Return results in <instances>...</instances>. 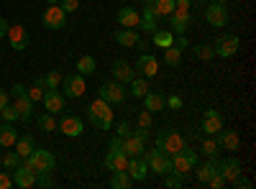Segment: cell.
I'll return each mask as SVG.
<instances>
[{
  "mask_svg": "<svg viewBox=\"0 0 256 189\" xmlns=\"http://www.w3.org/2000/svg\"><path fill=\"white\" fill-rule=\"evenodd\" d=\"M88 118L95 128L100 131H110L113 128V110H110V102H105L102 97L92 100L90 108H88Z\"/></svg>",
  "mask_w": 256,
  "mask_h": 189,
  "instance_id": "cell-1",
  "label": "cell"
},
{
  "mask_svg": "<svg viewBox=\"0 0 256 189\" xmlns=\"http://www.w3.org/2000/svg\"><path fill=\"white\" fill-rule=\"evenodd\" d=\"M34 174H52L54 166H56V159L52 151H44V149H34L31 156H26V164Z\"/></svg>",
  "mask_w": 256,
  "mask_h": 189,
  "instance_id": "cell-2",
  "label": "cell"
},
{
  "mask_svg": "<svg viewBox=\"0 0 256 189\" xmlns=\"http://www.w3.org/2000/svg\"><path fill=\"white\" fill-rule=\"evenodd\" d=\"M146 164H148V172H156L159 177H166L169 172H172V156H166L164 151H144L141 156Z\"/></svg>",
  "mask_w": 256,
  "mask_h": 189,
  "instance_id": "cell-3",
  "label": "cell"
},
{
  "mask_svg": "<svg viewBox=\"0 0 256 189\" xmlns=\"http://www.w3.org/2000/svg\"><path fill=\"white\" fill-rule=\"evenodd\" d=\"M156 149L164 151L166 156H174L177 151L184 149V138H182L177 131H164V133L156 136Z\"/></svg>",
  "mask_w": 256,
  "mask_h": 189,
  "instance_id": "cell-4",
  "label": "cell"
},
{
  "mask_svg": "<svg viewBox=\"0 0 256 189\" xmlns=\"http://www.w3.org/2000/svg\"><path fill=\"white\" fill-rule=\"evenodd\" d=\"M238 49H241V38H238L236 33H223V36L216 38V44H212V51H216V56H223V59L233 56Z\"/></svg>",
  "mask_w": 256,
  "mask_h": 189,
  "instance_id": "cell-5",
  "label": "cell"
},
{
  "mask_svg": "<svg viewBox=\"0 0 256 189\" xmlns=\"http://www.w3.org/2000/svg\"><path fill=\"white\" fill-rule=\"evenodd\" d=\"M195 164H198V154L190 151V149H182L172 156V172L174 174H187V172L195 169Z\"/></svg>",
  "mask_w": 256,
  "mask_h": 189,
  "instance_id": "cell-6",
  "label": "cell"
},
{
  "mask_svg": "<svg viewBox=\"0 0 256 189\" xmlns=\"http://www.w3.org/2000/svg\"><path fill=\"white\" fill-rule=\"evenodd\" d=\"M62 85H64V97H82L84 92H88V85H84V74H70V77H64L62 79Z\"/></svg>",
  "mask_w": 256,
  "mask_h": 189,
  "instance_id": "cell-7",
  "label": "cell"
},
{
  "mask_svg": "<svg viewBox=\"0 0 256 189\" xmlns=\"http://www.w3.org/2000/svg\"><path fill=\"white\" fill-rule=\"evenodd\" d=\"M100 97L105 102H110V105H120L128 97V90L120 85V82H105V85L100 87Z\"/></svg>",
  "mask_w": 256,
  "mask_h": 189,
  "instance_id": "cell-8",
  "label": "cell"
},
{
  "mask_svg": "<svg viewBox=\"0 0 256 189\" xmlns=\"http://www.w3.org/2000/svg\"><path fill=\"white\" fill-rule=\"evenodd\" d=\"M41 20H44L46 28L59 31V28H64V23H67V13L59 8V3H54V5H49V8L44 10V18H41Z\"/></svg>",
  "mask_w": 256,
  "mask_h": 189,
  "instance_id": "cell-9",
  "label": "cell"
},
{
  "mask_svg": "<svg viewBox=\"0 0 256 189\" xmlns=\"http://www.w3.org/2000/svg\"><path fill=\"white\" fill-rule=\"evenodd\" d=\"M205 20L210 26H216V28H226V23H228V10H226V5L223 3H210L208 8H205Z\"/></svg>",
  "mask_w": 256,
  "mask_h": 189,
  "instance_id": "cell-10",
  "label": "cell"
},
{
  "mask_svg": "<svg viewBox=\"0 0 256 189\" xmlns=\"http://www.w3.org/2000/svg\"><path fill=\"white\" fill-rule=\"evenodd\" d=\"M10 177H13V187H20V189H31V187H36V174L28 169V166H24V164H18Z\"/></svg>",
  "mask_w": 256,
  "mask_h": 189,
  "instance_id": "cell-11",
  "label": "cell"
},
{
  "mask_svg": "<svg viewBox=\"0 0 256 189\" xmlns=\"http://www.w3.org/2000/svg\"><path fill=\"white\" fill-rule=\"evenodd\" d=\"M56 128H59L64 136H70V138H77V136L84 133V125H82V120H80L77 115H64V118L59 120Z\"/></svg>",
  "mask_w": 256,
  "mask_h": 189,
  "instance_id": "cell-12",
  "label": "cell"
},
{
  "mask_svg": "<svg viewBox=\"0 0 256 189\" xmlns=\"http://www.w3.org/2000/svg\"><path fill=\"white\" fill-rule=\"evenodd\" d=\"M8 41H10V49H16V51H24L26 46H28V31L24 28V26H8Z\"/></svg>",
  "mask_w": 256,
  "mask_h": 189,
  "instance_id": "cell-13",
  "label": "cell"
},
{
  "mask_svg": "<svg viewBox=\"0 0 256 189\" xmlns=\"http://www.w3.org/2000/svg\"><path fill=\"white\" fill-rule=\"evenodd\" d=\"M120 151L128 156V159H136V156H144V141H138L136 136H120Z\"/></svg>",
  "mask_w": 256,
  "mask_h": 189,
  "instance_id": "cell-14",
  "label": "cell"
},
{
  "mask_svg": "<svg viewBox=\"0 0 256 189\" xmlns=\"http://www.w3.org/2000/svg\"><path fill=\"white\" fill-rule=\"evenodd\" d=\"M220 128H223V115H220V110H216V108L205 110V118H202V131H205L208 136H216Z\"/></svg>",
  "mask_w": 256,
  "mask_h": 189,
  "instance_id": "cell-15",
  "label": "cell"
},
{
  "mask_svg": "<svg viewBox=\"0 0 256 189\" xmlns=\"http://www.w3.org/2000/svg\"><path fill=\"white\" fill-rule=\"evenodd\" d=\"M218 174H220L226 182H233V179H236V177L241 174V161H238L236 156L218 161Z\"/></svg>",
  "mask_w": 256,
  "mask_h": 189,
  "instance_id": "cell-16",
  "label": "cell"
},
{
  "mask_svg": "<svg viewBox=\"0 0 256 189\" xmlns=\"http://www.w3.org/2000/svg\"><path fill=\"white\" fill-rule=\"evenodd\" d=\"M126 172H128V177H131L134 182H144V179L148 177V164H146L141 156H136V159H128Z\"/></svg>",
  "mask_w": 256,
  "mask_h": 189,
  "instance_id": "cell-17",
  "label": "cell"
},
{
  "mask_svg": "<svg viewBox=\"0 0 256 189\" xmlns=\"http://www.w3.org/2000/svg\"><path fill=\"white\" fill-rule=\"evenodd\" d=\"M136 69L141 72V77H156L159 74V61L152 54H141L136 61Z\"/></svg>",
  "mask_w": 256,
  "mask_h": 189,
  "instance_id": "cell-18",
  "label": "cell"
},
{
  "mask_svg": "<svg viewBox=\"0 0 256 189\" xmlns=\"http://www.w3.org/2000/svg\"><path fill=\"white\" fill-rule=\"evenodd\" d=\"M44 108H46V113H52V115L62 113V110H64V95H62L59 90H46V92H44Z\"/></svg>",
  "mask_w": 256,
  "mask_h": 189,
  "instance_id": "cell-19",
  "label": "cell"
},
{
  "mask_svg": "<svg viewBox=\"0 0 256 189\" xmlns=\"http://www.w3.org/2000/svg\"><path fill=\"white\" fill-rule=\"evenodd\" d=\"M136 74H134V69H131V64H128L126 59H118V61H113V79L116 82H120V85H128Z\"/></svg>",
  "mask_w": 256,
  "mask_h": 189,
  "instance_id": "cell-20",
  "label": "cell"
},
{
  "mask_svg": "<svg viewBox=\"0 0 256 189\" xmlns=\"http://www.w3.org/2000/svg\"><path fill=\"white\" fill-rule=\"evenodd\" d=\"M13 108H16V113H18V120H31V115H34V102L28 100L26 92H24V95H16Z\"/></svg>",
  "mask_w": 256,
  "mask_h": 189,
  "instance_id": "cell-21",
  "label": "cell"
},
{
  "mask_svg": "<svg viewBox=\"0 0 256 189\" xmlns=\"http://www.w3.org/2000/svg\"><path fill=\"white\" fill-rule=\"evenodd\" d=\"M105 166H108L110 172H120L128 166V156L120 151V149H110L108 156H105Z\"/></svg>",
  "mask_w": 256,
  "mask_h": 189,
  "instance_id": "cell-22",
  "label": "cell"
},
{
  "mask_svg": "<svg viewBox=\"0 0 256 189\" xmlns=\"http://www.w3.org/2000/svg\"><path fill=\"white\" fill-rule=\"evenodd\" d=\"M138 20H141V15H138V10H134V8H120V10H118V23H120L123 28H136Z\"/></svg>",
  "mask_w": 256,
  "mask_h": 189,
  "instance_id": "cell-23",
  "label": "cell"
},
{
  "mask_svg": "<svg viewBox=\"0 0 256 189\" xmlns=\"http://www.w3.org/2000/svg\"><path fill=\"white\" fill-rule=\"evenodd\" d=\"M220 133V138H218V146H223V149H228V151H238V146H241V138H238V133L236 131H218Z\"/></svg>",
  "mask_w": 256,
  "mask_h": 189,
  "instance_id": "cell-24",
  "label": "cell"
},
{
  "mask_svg": "<svg viewBox=\"0 0 256 189\" xmlns=\"http://www.w3.org/2000/svg\"><path fill=\"white\" fill-rule=\"evenodd\" d=\"M116 41H118L120 46L131 49V46L138 44V33H136L134 28H118V31H116Z\"/></svg>",
  "mask_w": 256,
  "mask_h": 189,
  "instance_id": "cell-25",
  "label": "cell"
},
{
  "mask_svg": "<svg viewBox=\"0 0 256 189\" xmlns=\"http://www.w3.org/2000/svg\"><path fill=\"white\" fill-rule=\"evenodd\" d=\"M144 110H148V113L164 110V97H162L159 92H146V95H144Z\"/></svg>",
  "mask_w": 256,
  "mask_h": 189,
  "instance_id": "cell-26",
  "label": "cell"
},
{
  "mask_svg": "<svg viewBox=\"0 0 256 189\" xmlns=\"http://www.w3.org/2000/svg\"><path fill=\"white\" fill-rule=\"evenodd\" d=\"M36 149L34 146V136H18V141H16V154L20 156V159H26V156H31V151Z\"/></svg>",
  "mask_w": 256,
  "mask_h": 189,
  "instance_id": "cell-27",
  "label": "cell"
},
{
  "mask_svg": "<svg viewBox=\"0 0 256 189\" xmlns=\"http://www.w3.org/2000/svg\"><path fill=\"white\" fill-rule=\"evenodd\" d=\"M16 141H18V133H16L13 125L10 123L0 125V146H3V149H10V146H16Z\"/></svg>",
  "mask_w": 256,
  "mask_h": 189,
  "instance_id": "cell-28",
  "label": "cell"
},
{
  "mask_svg": "<svg viewBox=\"0 0 256 189\" xmlns=\"http://www.w3.org/2000/svg\"><path fill=\"white\" fill-rule=\"evenodd\" d=\"M44 92H46V82H44V77H36V79H34V87H31V90H26V95H28V100H31V102L44 100Z\"/></svg>",
  "mask_w": 256,
  "mask_h": 189,
  "instance_id": "cell-29",
  "label": "cell"
},
{
  "mask_svg": "<svg viewBox=\"0 0 256 189\" xmlns=\"http://www.w3.org/2000/svg\"><path fill=\"white\" fill-rule=\"evenodd\" d=\"M216 174H218V161H208V164H202V166H200V172H198V182H200V184H208Z\"/></svg>",
  "mask_w": 256,
  "mask_h": 189,
  "instance_id": "cell-30",
  "label": "cell"
},
{
  "mask_svg": "<svg viewBox=\"0 0 256 189\" xmlns=\"http://www.w3.org/2000/svg\"><path fill=\"white\" fill-rule=\"evenodd\" d=\"M131 177H128V172L126 169H120V172H113V177H110V187L113 189H128L131 187Z\"/></svg>",
  "mask_w": 256,
  "mask_h": 189,
  "instance_id": "cell-31",
  "label": "cell"
},
{
  "mask_svg": "<svg viewBox=\"0 0 256 189\" xmlns=\"http://www.w3.org/2000/svg\"><path fill=\"white\" fill-rule=\"evenodd\" d=\"M128 85H131V92L134 97H144L146 92H148V82H146V77H134L131 82H128Z\"/></svg>",
  "mask_w": 256,
  "mask_h": 189,
  "instance_id": "cell-32",
  "label": "cell"
},
{
  "mask_svg": "<svg viewBox=\"0 0 256 189\" xmlns=\"http://www.w3.org/2000/svg\"><path fill=\"white\" fill-rule=\"evenodd\" d=\"M95 69H98V64H95V59L90 54H84V56L77 59V72L80 74H92Z\"/></svg>",
  "mask_w": 256,
  "mask_h": 189,
  "instance_id": "cell-33",
  "label": "cell"
},
{
  "mask_svg": "<svg viewBox=\"0 0 256 189\" xmlns=\"http://www.w3.org/2000/svg\"><path fill=\"white\" fill-rule=\"evenodd\" d=\"M152 38H154V44L162 46V49H166V46L174 44V33H172V31H154Z\"/></svg>",
  "mask_w": 256,
  "mask_h": 189,
  "instance_id": "cell-34",
  "label": "cell"
},
{
  "mask_svg": "<svg viewBox=\"0 0 256 189\" xmlns=\"http://www.w3.org/2000/svg\"><path fill=\"white\" fill-rule=\"evenodd\" d=\"M164 61H166L169 67H180V61H182V49H177L174 44L166 46V49H164Z\"/></svg>",
  "mask_w": 256,
  "mask_h": 189,
  "instance_id": "cell-35",
  "label": "cell"
},
{
  "mask_svg": "<svg viewBox=\"0 0 256 189\" xmlns=\"http://www.w3.org/2000/svg\"><path fill=\"white\" fill-rule=\"evenodd\" d=\"M38 128L41 131H46V133H52V131H56V118L52 115V113H44V115H38Z\"/></svg>",
  "mask_w": 256,
  "mask_h": 189,
  "instance_id": "cell-36",
  "label": "cell"
},
{
  "mask_svg": "<svg viewBox=\"0 0 256 189\" xmlns=\"http://www.w3.org/2000/svg\"><path fill=\"white\" fill-rule=\"evenodd\" d=\"M152 5H154L156 15H159V18H164V15H169V13L174 10V0H154Z\"/></svg>",
  "mask_w": 256,
  "mask_h": 189,
  "instance_id": "cell-37",
  "label": "cell"
},
{
  "mask_svg": "<svg viewBox=\"0 0 256 189\" xmlns=\"http://www.w3.org/2000/svg\"><path fill=\"white\" fill-rule=\"evenodd\" d=\"M62 72L59 69H54V72H49L46 77H44V82H46V90H59V85H62Z\"/></svg>",
  "mask_w": 256,
  "mask_h": 189,
  "instance_id": "cell-38",
  "label": "cell"
},
{
  "mask_svg": "<svg viewBox=\"0 0 256 189\" xmlns=\"http://www.w3.org/2000/svg\"><path fill=\"white\" fill-rule=\"evenodd\" d=\"M195 56H198L200 61H210L212 56H216V51H212L210 44H200V46H195Z\"/></svg>",
  "mask_w": 256,
  "mask_h": 189,
  "instance_id": "cell-39",
  "label": "cell"
},
{
  "mask_svg": "<svg viewBox=\"0 0 256 189\" xmlns=\"http://www.w3.org/2000/svg\"><path fill=\"white\" fill-rule=\"evenodd\" d=\"M200 149H202V154H205V156H216L220 146H218V141H216V138H205Z\"/></svg>",
  "mask_w": 256,
  "mask_h": 189,
  "instance_id": "cell-40",
  "label": "cell"
},
{
  "mask_svg": "<svg viewBox=\"0 0 256 189\" xmlns=\"http://www.w3.org/2000/svg\"><path fill=\"white\" fill-rule=\"evenodd\" d=\"M18 164H20V156H18L16 151H8V154L3 156V166H6L8 172H13V169H16Z\"/></svg>",
  "mask_w": 256,
  "mask_h": 189,
  "instance_id": "cell-41",
  "label": "cell"
},
{
  "mask_svg": "<svg viewBox=\"0 0 256 189\" xmlns=\"http://www.w3.org/2000/svg\"><path fill=\"white\" fill-rule=\"evenodd\" d=\"M136 28H141L144 33H154V31H159V26H156V20H152V18H141Z\"/></svg>",
  "mask_w": 256,
  "mask_h": 189,
  "instance_id": "cell-42",
  "label": "cell"
},
{
  "mask_svg": "<svg viewBox=\"0 0 256 189\" xmlns=\"http://www.w3.org/2000/svg\"><path fill=\"white\" fill-rule=\"evenodd\" d=\"M164 187H169V189H177V187H182V174L169 172V174L164 177Z\"/></svg>",
  "mask_w": 256,
  "mask_h": 189,
  "instance_id": "cell-43",
  "label": "cell"
},
{
  "mask_svg": "<svg viewBox=\"0 0 256 189\" xmlns=\"http://www.w3.org/2000/svg\"><path fill=\"white\" fill-rule=\"evenodd\" d=\"M59 8L64 13H77L80 10V0H59Z\"/></svg>",
  "mask_w": 256,
  "mask_h": 189,
  "instance_id": "cell-44",
  "label": "cell"
},
{
  "mask_svg": "<svg viewBox=\"0 0 256 189\" xmlns=\"http://www.w3.org/2000/svg\"><path fill=\"white\" fill-rule=\"evenodd\" d=\"M0 118H6L8 123H13V120H18V113H16V108H13V105H10V102L6 105V108H3V110H0Z\"/></svg>",
  "mask_w": 256,
  "mask_h": 189,
  "instance_id": "cell-45",
  "label": "cell"
},
{
  "mask_svg": "<svg viewBox=\"0 0 256 189\" xmlns=\"http://www.w3.org/2000/svg\"><path fill=\"white\" fill-rule=\"evenodd\" d=\"M152 115L154 113H148V110H144V113H138V128H152Z\"/></svg>",
  "mask_w": 256,
  "mask_h": 189,
  "instance_id": "cell-46",
  "label": "cell"
},
{
  "mask_svg": "<svg viewBox=\"0 0 256 189\" xmlns=\"http://www.w3.org/2000/svg\"><path fill=\"white\" fill-rule=\"evenodd\" d=\"M164 105H166L169 110H182V97L180 95H172L169 100H164Z\"/></svg>",
  "mask_w": 256,
  "mask_h": 189,
  "instance_id": "cell-47",
  "label": "cell"
},
{
  "mask_svg": "<svg viewBox=\"0 0 256 189\" xmlns=\"http://www.w3.org/2000/svg\"><path fill=\"white\" fill-rule=\"evenodd\" d=\"M36 184L38 187H54V179H52V174H36Z\"/></svg>",
  "mask_w": 256,
  "mask_h": 189,
  "instance_id": "cell-48",
  "label": "cell"
},
{
  "mask_svg": "<svg viewBox=\"0 0 256 189\" xmlns=\"http://www.w3.org/2000/svg\"><path fill=\"white\" fill-rule=\"evenodd\" d=\"M230 184H233V187H236V189H251V182H248V179H244L241 174H238L236 179H233Z\"/></svg>",
  "mask_w": 256,
  "mask_h": 189,
  "instance_id": "cell-49",
  "label": "cell"
},
{
  "mask_svg": "<svg viewBox=\"0 0 256 189\" xmlns=\"http://www.w3.org/2000/svg\"><path fill=\"white\" fill-rule=\"evenodd\" d=\"M13 187V177L6 174V172H0V189H10Z\"/></svg>",
  "mask_w": 256,
  "mask_h": 189,
  "instance_id": "cell-50",
  "label": "cell"
},
{
  "mask_svg": "<svg viewBox=\"0 0 256 189\" xmlns=\"http://www.w3.org/2000/svg\"><path fill=\"white\" fill-rule=\"evenodd\" d=\"M208 187H212V189H223V187H226V179H223L220 174H216V177L208 182Z\"/></svg>",
  "mask_w": 256,
  "mask_h": 189,
  "instance_id": "cell-51",
  "label": "cell"
},
{
  "mask_svg": "<svg viewBox=\"0 0 256 189\" xmlns=\"http://www.w3.org/2000/svg\"><path fill=\"white\" fill-rule=\"evenodd\" d=\"M141 18H152V20H156L159 15H156V10H154V5H146V8H144V13H141Z\"/></svg>",
  "mask_w": 256,
  "mask_h": 189,
  "instance_id": "cell-52",
  "label": "cell"
},
{
  "mask_svg": "<svg viewBox=\"0 0 256 189\" xmlns=\"http://www.w3.org/2000/svg\"><path fill=\"white\" fill-rule=\"evenodd\" d=\"M174 46H177V49H187V46H190V44H187V38H184V33H177Z\"/></svg>",
  "mask_w": 256,
  "mask_h": 189,
  "instance_id": "cell-53",
  "label": "cell"
},
{
  "mask_svg": "<svg viewBox=\"0 0 256 189\" xmlns=\"http://www.w3.org/2000/svg\"><path fill=\"white\" fill-rule=\"evenodd\" d=\"M8 102H10V97H8V90H0V110H3Z\"/></svg>",
  "mask_w": 256,
  "mask_h": 189,
  "instance_id": "cell-54",
  "label": "cell"
},
{
  "mask_svg": "<svg viewBox=\"0 0 256 189\" xmlns=\"http://www.w3.org/2000/svg\"><path fill=\"white\" fill-rule=\"evenodd\" d=\"M134 136H136L138 141H144V143L148 141V131H146V128H136V133H134Z\"/></svg>",
  "mask_w": 256,
  "mask_h": 189,
  "instance_id": "cell-55",
  "label": "cell"
},
{
  "mask_svg": "<svg viewBox=\"0 0 256 189\" xmlns=\"http://www.w3.org/2000/svg\"><path fill=\"white\" fill-rule=\"evenodd\" d=\"M131 133V125L128 123H118V136H128Z\"/></svg>",
  "mask_w": 256,
  "mask_h": 189,
  "instance_id": "cell-56",
  "label": "cell"
},
{
  "mask_svg": "<svg viewBox=\"0 0 256 189\" xmlns=\"http://www.w3.org/2000/svg\"><path fill=\"white\" fill-rule=\"evenodd\" d=\"M6 33H8V20H6V18H0V38H3Z\"/></svg>",
  "mask_w": 256,
  "mask_h": 189,
  "instance_id": "cell-57",
  "label": "cell"
},
{
  "mask_svg": "<svg viewBox=\"0 0 256 189\" xmlns=\"http://www.w3.org/2000/svg\"><path fill=\"white\" fill-rule=\"evenodd\" d=\"M10 92H13V95H24L26 87H24V85H16V87H10Z\"/></svg>",
  "mask_w": 256,
  "mask_h": 189,
  "instance_id": "cell-58",
  "label": "cell"
},
{
  "mask_svg": "<svg viewBox=\"0 0 256 189\" xmlns=\"http://www.w3.org/2000/svg\"><path fill=\"white\" fill-rule=\"evenodd\" d=\"M141 3H144V5H152V3H154V0H141Z\"/></svg>",
  "mask_w": 256,
  "mask_h": 189,
  "instance_id": "cell-59",
  "label": "cell"
},
{
  "mask_svg": "<svg viewBox=\"0 0 256 189\" xmlns=\"http://www.w3.org/2000/svg\"><path fill=\"white\" fill-rule=\"evenodd\" d=\"M46 3H49V5H54V3H59V0H46Z\"/></svg>",
  "mask_w": 256,
  "mask_h": 189,
  "instance_id": "cell-60",
  "label": "cell"
},
{
  "mask_svg": "<svg viewBox=\"0 0 256 189\" xmlns=\"http://www.w3.org/2000/svg\"><path fill=\"white\" fill-rule=\"evenodd\" d=\"M212 3H223V5H226V0H212Z\"/></svg>",
  "mask_w": 256,
  "mask_h": 189,
  "instance_id": "cell-61",
  "label": "cell"
},
{
  "mask_svg": "<svg viewBox=\"0 0 256 189\" xmlns=\"http://www.w3.org/2000/svg\"><path fill=\"white\" fill-rule=\"evenodd\" d=\"M238 3H241V0H238Z\"/></svg>",
  "mask_w": 256,
  "mask_h": 189,
  "instance_id": "cell-62",
  "label": "cell"
}]
</instances>
